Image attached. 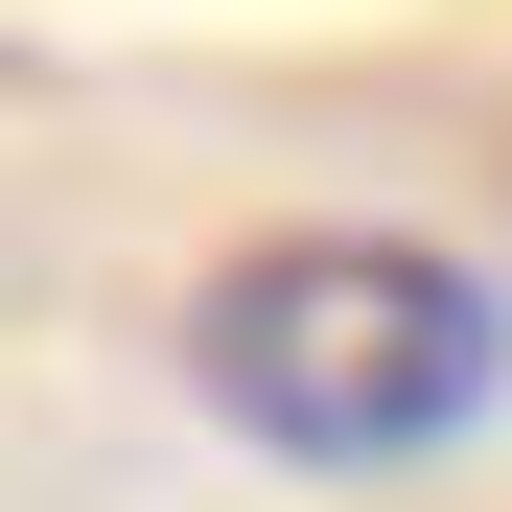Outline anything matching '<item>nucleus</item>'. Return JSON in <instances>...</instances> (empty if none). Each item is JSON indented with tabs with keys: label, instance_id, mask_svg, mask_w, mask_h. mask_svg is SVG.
Segmentation results:
<instances>
[{
	"label": "nucleus",
	"instance_id": "1",
	"mask_svg": "<svg viewBox=\"0 0 512 512\" xmlns=\"http://www.w3.org/2000/svg\"><path fill=\"white\" fill-rule=\"evenodd\" d=\"M187 373L233 443H280V466H443L466 419L512 396V303L466 280L443 233H256L210 256V303H187Z\"/></svg>",
	"mask_w": 512,
	"mask_h": 512
}]
</instances>
